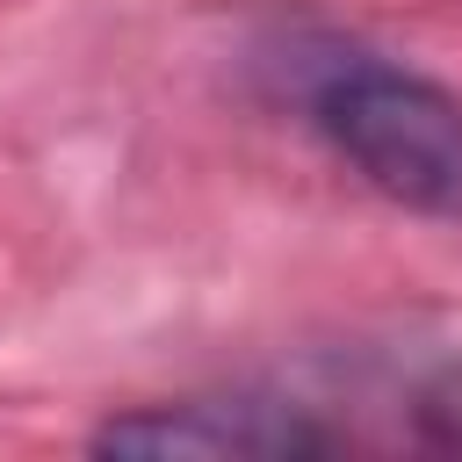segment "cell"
<instances>
[{"label": "cell", "instance_id": "cell-1", "mask_svg": "<svg viewBox=\"0 0 462 462\" xmlns=\"http://www.w3.org/2000/svg\"><path fill=\"white\" fill-rule=\"evenodd\" d=\"M238 87L296 123L361 195L462 231V87L310 0H267L238 29Z\"/></svg>", "mask_w": 462, "mask_h": 462}, {"label": "cell", "instance_id": "cell-2", "mask_svg": "<svg viewBox=\"0 0 462 462\" xmlns=\"http://www.w3.org/2000/svg\"><path fill=\"white\" fill-rule=\"evenodd\" d=\"M87 455H137V462H325L368 448L361 419L332 411V397H310L274 375H224L137 404H108L87 433Z\"/></svg>", "mask_w": 462, "mask_h": 462}, {"label": "cell", "instance_id": "cell-3", "mask_svg": "<svg viewBox=\"0 0 462 462\" xmlns=\"http://www.w3.org/2000/svg\"><path fill=\"white\" fill-rule=\"evenodd\" d=\"M375 404L390 411V426L375 433V448H411V455H462V346L433 354L404 375H390L375 390Z\"/></svg>", "mask_w": 462, "mask_h": 462}]
</instances>
